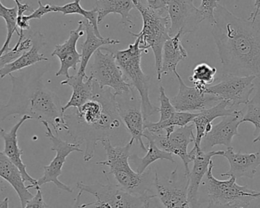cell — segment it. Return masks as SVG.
Wrapping results in <instances>:
<instances>
[{
    "label": "cell",
    "mask_w": 260,
    "mask_h": 208,
    "mask_svg": "<svg viewBox=\"0 0 260 208\" xmlns=\"http://www.w3.org/2000/svg\"><path fill=\"white\" fill-rule=\"evenodd\" d=\"M194 128L193 124L183 128H175L174 132L168 137L163 134H153L144 131L143 137L151 139L162 151L180 157L184 165V176L186 178L190 172L189 164L192 162L187 149L191 143H195Z\"/></svg>",
    "instance_id": "cell-12"
},
{
    "label": "cell",
    "mask_w": 260,
    "mask_h": 208,
    "mask_svg": "<svg viewBox=\"0 0 260 208\" xmlns=\"http://www.w3.org/2000/svg\"><path fill=\"white\" fill-rule=\"evenodd\" d=\"M76 188L80 192L95 197L96 202L91 208H144L148 198H151L135 196L109 183L107 185L98 183L87 185L78 182Z\"/></svg>",
    "instance_id": "cell-9"
},
{
    "label": "cell",
    "mask_w": 260,
    "mask_h": 208,
    "mask_svg": "<svg viewBox=\"0 0 260 208\" xmlns=\"http://www.w3.org/2000/svg\"><path fill=\"white\" fill-rule=\"evenodd\" d=\"M244 122H250L254 125V135L260 131V90L247 103V111L242 118V123Z\"/></svg>",
    "instance_id": "cell-34"
},
{
    "label": "cell",
    "mask_w": 260,
    "mask_h": 208,
    "mask_svg": "<svg viewBox=\"0 0 260 208\" xmlns=\"http://www.w3.org/2000/svg\"><path fill=\"white\" fill-rule=\"evenodd\" d=\"M85 78L80 75L76 74L67 78L65 80L61 82V85H70L73 88L71 98L67 105L62 106V111L66 112L70 108H79L91 100L94 96L95 81L88 76L86 81H84Z\"/></svg>",
    "instance_id": "cell-23"
},
{
    "label": "cell",
    "mask_w": 260,
    "mask_h": 208,
    "mask_svg": "<svg viewBox=\"0 0 260 208\" xmlns=\"http://www.w3.org/2000/svg\"><path fill=\"white\" fill-rule=\"evenodd\" d=\"M250 203L240 202L233 204H216L209 203V206L206 208H247Z\"/></svg>",
    "instance_id": "cell-40"
},
{
    "label": "cell",
    "mask_w": 260,
    "mask_h": 208,
    "mask_svg": "<svg viewBox=\"0 0 260 208\" xmlns=\"http://www.w3.org/2000/svg\"><path fill=\"white\" fill-rule=\"evenodd\" d=\"M139 40L136 38L134 44H130L126 50L115 53L116 61L121 69L126 81L139 93L144 119L158 112V108L151 104L149 98L150 76L145 74L141 67L142 53Z\"/></svg>",
    "instance_id": "cell-6"
},
{
    "label": "cell",
    "mask_w": 260,
    "mask_h": 208,
    "mask_svg": "<svg viewBox=\"0 0 260 208\" xmlns=\"http://www.w3.org/2000/svg\"><path fill=\"white\" fill-rule=\"evenodd\" d=\"M194 1L190 0H167L171 26V38L180 33L182 36L195 32L200 23L204 21Z\"/></svg>",
    "instance_id": "cell-13"
},
{
    "label": "cell",
    "mask_w": 260,
    "mask_h": 208,
    "mask_svg": "<svg viewBox=\"0 0 260 208\" xmlns=\"http://www.w3.org/2000/svg\"><path fill=\"white\" fill-rule=\"evenodd\" d=\"M43 125L46 128V137L50 139L53 143L51 151L56 153V157L50 162V164L44 167V175L37 182V186L35 189H40L41 186L47 183H52L60 190L72 193L73 189L70 186H67L64 183H61L59 180V177L62 175V167L65 164L67 157L73 152L82 153L83 151L80 148V144L76 143H70L64 141L59 135L55 136L53 131L50 129V125L47 122H43Z\"/></svg>",
    "instance_id": "cell-11"
},
{
    "label": "cell",
    "mask_w": 260,
    "mask_h": 208,
    "mask_svg": "<svg viewBox=\"0 0 260 208\" xmlns=\"http://www.w3.org/2000/svg\"><path fill=\"white\" fill-rule=\"evenodd\" d=\"M24 208H49L46 204L41 189L37 190V194L26 204Z\"/></svg>",
    "instance_id": "cell-39"
},
{
    "label": "cell",
    "mask_w": 260,
    "mask_h": 208,
    "mask_svg": "<svg viewBox=\"0 0 260 208\" xmlns=\"http://www.w3.org/2000/svg\"><path fill=\"white\" fill-rule=\"evenodd\" d=\"M35 70L34 67L18 76L9 75L12 93L6 105L0 104V122L14 114L27 115L41 123L47 122L59 135V131H68L60 100L43 84L41 77L46 71Z\"/></svg>",
    "instance_id": "cell-3"
},
{
    "label": "cell",
    "mask_w": 260,
    "mask_h": 208,
    "mask_svg": "<svg viewBox=\"0 0 260 208\" xmlns=\"http://www.w3.org/2000/svg\"><path fill=\"white\" fill-rule=\"evenodd\" d=\"M170 186L160 183L158 174H154V186L156 197L166 208H192L187 198V184L185 186L174 185V180L170 181Z\"/></svg>",
    "instance_id": "cell-22"
},
{
    "label": "cell",
    "mask_w": 260,
    "mask_h": 208,
    "mask_svg": "<svg viewBox=\"0 0 260 208\" xmlns=\"http://www.w3.org/2000/svg\"><path fill=\"white\" fill-rule=\"evenodd\" d=\"M198 112H180L176 111L169 119L165 122H157L156 123L150 122L148 120L145 121L144 125V131H148L153 134H162V132L165 131L169 127H177L183 128L187 126L189 123H192L193 119L197 117Z\"/></svg>",
    "instance_id": "cell-30"
},
{
    "label": "cell",
    "mask_w": 260,
    "mask_h": 208,
    "mask_svg": "<svg viewBox=\"0 0 260 208\" xmlns=\"http://www.w3.org/2000/svg\"><path fill=\"white\" fill-rule=\"evenodd\" d=\"M134 90L127 94L117 96L119 114L123 126L131 135V138L140 145L141 148L147 152V148L142 140L144 135L145 119L142 114L141 100L137 99Z\"/></svg>",
    "instance_id": "cell-14"
},
{
    "label": "cell",
    "mask_w": 260,
    "mask_h": 208,
    "mask_svg": "<svg viewBox=\"0 0 260 208\" xmlns=\"http://www.w3.org/2000/svg\"><path fill=\"white\" fill-rule=\"evenodd\" d=\"M100 48L94 53L90 66V76L102 88L114 90L116 96L131 93L134 88L126 81L116 61L115 53L109 49Z\"/></svg>",
    "instance_id": "cell-7"
},
{
    "label": "cell",
    "mask_w": 260,
    "mask_h": 208,
    "mask_svg": "<svg viewBox=\"0 0 260 208\" xmlns=\"http://www.w3.org/2000/svg\"><path fill=\"white\" fill-rule=\"evenodd\" d=\"M85 20L79 21V26L76 30L70 32L68 39L62 44L55 46L51 53L52 56H56L60 61V68L56 73V76H70V70H77L78 65L81 64L82 54L78 52L76 46L81 37L85 34Z\"/></svg>",
    "instance_id": "cell-17"
},
{
    "label": "cell",
    "mask_w": 260,
    "mask_h": 208,
    "mask_svg": "<svg viewBox=\"0 0 260 208\" xmlns=\"http://www.w3.org/2000/svg\"><path fill=\"white\" fill-rule=\"evenodd\" d=\"M51 9L52 12H61L63 15H73V14L82 15L85 18V20L88 21L92 26L94 34L99 38H103L101 35L100 32H99V24H98V13L95 9H93L92 10L89 11L85 10L81 6L79 0L67 3L64 6H52Z\"/></svg>",
    "instance_id": "cell-31"
},
{
    "label": "cell",
    "mask_w": 260,
    "mask_h": 208,
    "mask_svg": "<svg viewBox=\"0 0 260 208\" xmlns=\"http://www.w3.org/2000/svg\"><path fill=\"white\" fill-rule=\"evenodd\" d=\"M215 18L212 35L224 73L260 79V18H239L220 3Z\"/></svg>",
    "instance_id": "cell-1"
},
{
    "label": "cell",
    "mask_w": 260,
    "mask_h": 208,
    "mask_svg": "<svg viewBox=\"0 0 260 208\" xmlns=\"http://www.w3.org/2000/svg\"><path fill=\"white\" fill-rule=\"evenodd\" d=\"M32 40V46L30 50L23 53L20 57L15 60L11 64H7L0 70V78L3 79L8 75L12 74L13 72L23 70L27 67H31L38 63L47 62L48 58L45 55L40 53V50L44 47L46 43L44 35L41 32H37L30 35Z\"/></svg>",
    "instance_id": "cell-21"
},
{
    "label": "cell",
    "mask_w": 260,
    "mask_h": 208,
    "mask_svg": "<svg viewBox=\"0 0 260 208\" xmlns=\"http://www.w3.org/2000/svg\"><path fill=\"white\" fill-rule=\"evenodd\" d=\"M181 37V34H177L165 42L162 51L161 76L177 71L179 63L187 58V51L182 44Z\"/></svg>",
    "instance_id": "cell-28"
},
{
    "label": "cell",
    "mask_w": 260,
    "mask_h": 208,
    "mask_svg": "<svg viewBox=\"0 0 260 208\" xmlns=\"http://www.w3.org/2000/svg\"><path fill=\"white\" fill-rule=\"evenodd\" d=\"M148 199H149V198H148ZM144 208H148V201H146V203H145V207H144Z\"/></svg>",
    "instance_id": "cell-46"
},
{
    "label": "cell",
    "mask_w": 260,
    "mask_h": 208,
    "mask_svg": "<svg viewBox=\"0 0 260 208\" xmlns=\"http://www.w3.org/2000/svg\"><path fill=\"white\" fill-rule=\"evenodd\" d=\"M148 141V148L145 157H139L136 154L130 156L129 161L136 166L135 172L139 175H142L146 170L147 168L157 160H169L171 163H175L172 154L160 150L151 139H147Z\"/></svg>",
    "instance_id": "cell-29"
},
{
    "label": "cell",
    "mask_w": 260,
    "mask_h": 208,
    "mask_svg": "<svg viewBox=\"0 0 260 208\" xmlns=\"http://www.w3.org/2000/svg\"><path fill=\"white\" fill-rule=\"evenodd\" d=\"M224 151H209L203 152L200 148L193 146L189 153V157L193 162V167L186 177L187 180V198L189 205L192 208H197L199 204V189L203 177L209 170V165L212 157L224 155Z\"/></svg>",
    "instance_id": "cell-16"
},
{
    "label": "cell",
    "mask_w": 260,
    "mask_h": 208,
    "mask_svg": "<svg viewBox=\"0 0 260 208\" xmlns=\"http://www.w3.org/2000/svg\"><path fill=\"white\" fill-rule=\"evenodd\" d=\"M133 3L142 15L143 26L139 33L129 32V34L139 40V47L145 53L149 48L152 50L157 79L161 81L162 51L165 42L171 38L169 35L171 22L168 10L154 9L147 4L146 1L133 0Z\"/></svg>",
    "instance_id": "cell-5"
},
{
    "label": "cell",
    "mask_w": 260,
    "mask_h": 208,
    "mask_svg": "<svg viewBox=\"0 0 260 208\" xmlns=\"http://www.w3.org/2000/svg\"><path fill=\"white\" fill-rule=\"evenodd\" d=\"M223 157H225L230 165L227 172L221 173V176L235 178V180L247 177L254 178L257 168L260 166V152L253 154L235 153L234 148H228Z\"/></svg>",
    "instance_id": "cell-20"
},
{
    "label": "cell",
    "mask_w": 260,
    "mask_h": 208,
    "mask_svg": "<svg viewBox=\"0 0 260 208\" xmlns=\"http://www.w3.org/2000/svg\"><path fill=\"white\" fill-rule=\"evenodd\" d=\"M16 4L17 9H18V18H17V26L19 27V39L16 44H21V41L24 39V31H28L30 29V23L26 19L25 15H24L26 12H34L33 9L29 6L27 3H21L18 0H15Z\"/></svg>",
    "instance_id": "cell-35"
},
{
    "label": "cell",
    "mask_w": 260,
    "mask_h": 208,
    "mask_svg": "<svg viewBox=\"0 0 260 208\" xmlns=\"http://www.w3.org/2000/svg\"><path fill=\"white\" fill-rule=\"evenodd\" d=\"M70 114H64L69 136L73 143H85L84 161L94 158L98 142L117 134L123 125L119 114L117 96L109 88H102L96 82L91 100Z\"/></svg>",
    "instance_id": "cell-2"
},
{
    "label": "cell",
    "mask_w": 260,
    "mask_h": 208,
    "mask_svg": "<svg viewBox=\"0 0 260 208\" xmlns=\"http://www.w3.org/2000/svg\"><path fill=\"white\" fill-rule=\"evenodd\" d=\"M255 12H252L250 15V19H256L257 18L258 15H260V0H256L255 2Z\"/></svg>",
    "instance_id": "cell-43"
},
{
    "label": "cell",
    "mask_w": 260,
    "mask_h": 208,
    "mask_svg": "<svg viewBox=\"0 0 260 208\" xmlns=\"http://www.w3.org/2000/svg\"><path fill=\"white\" fill-rule=\"evenodd\" d=\"M243 116V111H239L235 115L222 117L219 123L212 125V130L202 140L200 144L201 151L209 152L211 148L217 145L232 147L234 137L240 136L238 128L242 123Z\"/></svg>",
    "instance_id": "cell-18"
},
{
    "label": "cell",
    "mask_w": 260,
    "mask_h": 208,
    "mask_svg": "<svg viewBox=\"0 0 260 208\" xmlns=\"http://www.w3.org/2000/svg\"><path fill=\"white\" fill-rule=\"evenodd\" d=\"M85 32L86 38L82 45V61H81L80 67L78 70V74L83 76L85 79H88V76L86 75V68L91 60V56L94 54L102 46L115 45L120 44V41L117 39H112L110 38H100L94 34L91 24L88 21L85 20Z\"/></svg>",
    "instance_id": "cell-26"
},
{
    "label": "cell",
    "mask_w": 260,
    "mask_h": 208,
    "mask_svg": "<svg viewBox=\"0 0 260 208\" xmlns=\"http://www.w3.org/2000/svg\"><path fill=\"white\" fill-rule=\"evenodd\" d=\"M217 69L206 63H201L196 66L192 75L189 77V80L194 84V87L204 93L209 85L215 82Z\"/></svg>",
    "instance_id": "cell-33"
},
{
    "label": "cell",
    "mask_w": 260,
    "mask_h": 208,
    "mask_svg": "<svg viewBox=\"0 0 260 208\" xmlns=\"http://www.w3.org/2000/svg\"><path fill=\"white\" fill-rule=\"evenodd\" d=\"M213 161L209 165L206 173V186L209 203L216 204H233L240 202L250 203L260 198V192L252 190L247 186H239L235 178L218 180L212 174Z\"/></svg>",
    "instance_id": "cell-8"
},
{
    "label": "cell",
    "mask_w": 260,
    "mask_h": 208,
    "mask_svg": "<svg viewBox=\"0 0 260 208\" xmlns=\"http://www.w3.org/2000/svg\"><path fill=\"white\" fill-rule=\"evenodd\" d=\"M0 208H9V198H6L0 202Z\"/></svg>",
    "instance_id": "cell-44"
},
{
    "label": "cell",
    "mask_w": 260,
    "mask_h": 208,
    "mask_svg": "<svg viewBox=\"0 0 260 208\" xmlns=\"http://www.w3.org/2000/svg\"><path fill=\"white\" fill-rule=\"evenodd\" d=\"M83 192H80L79 191V194H78L77 197H76V203H75L74 206H73V208H88L90 207V206H92L94 203H89V204H82L81 203V197H82V195Z\"/></svg>",
    "instance_id": "cell-42"
},
{
    "label": "cell",
    "mask_w": 260,
    "mask_h": 208,
    "mask_svg": "<svg viewBox=\"0 0 260 208\" xmlns=\"http://www.w3.org/2000/svg\"><path fill=\"white\" fill-rule=\"evenodd\" d=\"M0 178L9 183L18 195L21 208H24L27 202L35 195L29 192L28 188L24 184L21 172L16 166L0 151Z\"/></svg>",
    "instance_id": "cell-24"
},
{
    "label": "cell",
    "mask_w": 260,
    "mask_h": 208,
    "mask_svg": "<svg viewBox=\"0 0 260 208\" xmlns=\"http://www.w3.org/2000/svg\"><path fill=\"white\" fill-rule=\"evenodd\" d=\"M0 18H3L6 21V28H7L6 41L0 49V56H1L12 49L9 47V44L12 41L14 33L18 34L19 36V31L18 30V26H17V18H18L17 6L8 8L0 1Z\"/></svg>",
    "instance_id": "cell-32"
},
{
    "label": "cell",
    "mask_w": 260,
    "mask_h": 208,
    "mask_svg": "<svg viewBox=\"0 0 260 208\" xmlns=\"http://www.w3.org/2000/svg\"><path fill=\"white\" fill-rule=\"evenodd\" d=\"M106 151L107 160L98 162V165L109 167V172L104 171L108 183L123 189L125 192L139 197L154 196L150 172L142 175L136 173L129 164L130 151L134 140H131L125 146H113L111 140L101 141Z\"/></svg>",
    "instance_id": "cell-4"
},
{
    "label": "cell",
    "mask_w": 260,
    "mask_h": 208,
    "mask_svg": "<svg viewBox=\"0 0 260 208\" xmlns=\"http://www.w3.org/2000/svg\"><path fill=\"white\" fill-rule=\"evenodd\" d=\"M134 8L136 7L133 0H100L96 1L94 9L98 13V24L102 23L107 15L115 13L121 16L120 24L131 27L135 24L130 12Z\"/></svg>",
    "instance_id": "cell-27"
},
{
    "label": "cell",
    "mask_w": 260,
    "mask_h": 208,
    "mask_svg": "<svg viewBox=\"0 0 260 208\" xmlns=\"http://www.w3.org/2000/svg\"><path fill=\"white\" fill-rule=\"evenodd\" d=\"M38 2V5H39L38 9L36 10H34V12L30 13V15H25L26 19L28 21H30V20L31 19H41V18L44 15L52 12L51 5H44L40 0Z\"/></svg>",
    "instance_id": "cell-38"
},
{
    "label": "cell",
    "mask_w": 260,
    "mask_h": 208,
    "mask_svg": "<svg viewBox=\"0 0 260 208\" xmlns=\"http://www.w3.org/2000/svg\"><path fill=\"white\" fill-rule=\"evenodd\" d=\"M30 117L27 115L22 116L21 119L11 128L9 132H6L3 128H0V137L4 140V153L5 155L15 165L21 172L23 180L24 183H29L30 185L27 186L28 189L37 186L38 180L32 178L28 172H27V166L23 163L21 156L23 154V150L20 149L18 146V131L23 124L27 120H30Z\"/></svg>",
    "instance_id": "cell-19"
},
{
    "label": "cell",
    "mask_w": 260,
    "mask_h": 208,
    "mask_svg": "<svg viewBox=\"0 0 260 208\" xmlns=\"http://www.w3.org/2000/svg\"><path fill=\"white\" fill-rule=\"evenodd\" d=\"M148 208H166L163 204L160 202V200L154 196L151 197L148 200Z\"/></svg>",
    "instance_id": "cell-41"
},
{
    "label": "cell",
    "mask_w": 260,
    "mask_h": 208,
    "mask_svg": "<svg viewBox=\"0 0 260 208\" xmlns=\"http://www.w3.org/2000/svg\"><path fill=\"white\" fill-rule=\"evenodd\" d=\"M179 81V92L171 99V104L176 111L195 113L212 107V104L219 102V99L212 95L202 93L195 87H189L185 84L177 71L174 72Z\"/></svg>",
    "instance_id": "cell-15"
},
{
    "label": "cell",
    "mask_w": 260,
    "mask_h": 208,
    "mask_svg": "<svg viewBox=\"0 0 260 208\" xmlns=\"http://www.w3.org/2000/svg\"><path fill=\"white\" fill-rule=\"evenodd\" d=\"M218 4L219 3L216 0H203L198 8L203 20H207L212 25L215 23V11Z\"/></svg>",
    "instance_id": "cell-37"
},
{
    "label": "cell",
    "mask_w": 260,
    "mask_h": 208,
    "mask_svg": "<svg viewBox=\"0 0 260 208\" xmlns=\"http://www.w3.org/2000/svg\"><path fill=\"white\" fill-rule=\"evenodd\" d=\"M254 136H256V138L253 140V143H257V142H260V131L257 134H255Z\"/></svg>",
    "instance_id": "cell-45"
},
{
    "label": "cell",
    "mask_w": 260,
    "mask_h": 208,
    "mask_svg": "<svg viewBox=\"0 0 260 208\" xmlns=\"http://www.w3.org/2000/svg\"><path fill=\"white\" fill-rule=\"evenodd\" d=\"M238 110L229 108L227 102L221 101L217 105L198 112L197 117L192 122L197 130L194 146L200 148L202 140L206 134V128L209 125H212V122L215 119L235 115L238 114Z\"/></svg>",
    "instance_id": "cell-25"
},
{
    "label": "cell",
    "mask_w": 260,
    "mask_h": 208,
    "mask_svg": "<svg viewBox=\"0 0 260 208\" xmlns=\"http://www.w3.org/2000/svg\"><path fill=\"white\" fill-rule=\"evenodd\" d=\"M254 76H239L223 73L218 83L208 87L204 93L215 96L221 101L227 102L229 108L236 109L241 105H247L250 96L255 90Z\"/></svg>",
    "instance_id": "cell-10"
},
{
    "label": "cell",
    "mask_w": 260,
    "mask_h": 208,
    "mask_svg": "<svg viewBox=\"0 0 260 208\" xmlns=\"http://www.w3.org/2000/svg\"><path fill=\"white\" fill-rule=\"evenodd\" d=\"M159 91H160L158 99L160 102V108H158V112H160V120L158 122H161L169 119L176 112V110L171 104V99L167 96L165 88L162 85L160 86Z\"/></svg>",
    "instance_id": "cell-36"
}]
</instances>
